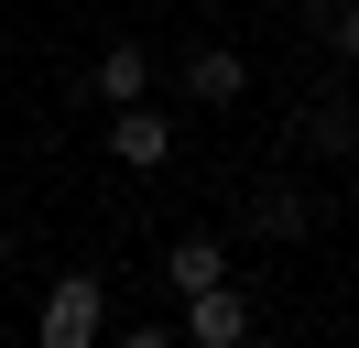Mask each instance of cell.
I'll return each instance as SVG.
<instances>
[{
	"label": "cell",
	"mask_w": 359,
	"mask_h": 348,
	"mask_svg": "<svg viewBox=\"0 0 359 348\" xmlns=\"http://www.w3.org/2000/svg\"><path fill=\"white\" fill-rule=\"evenodd\" d=\"M33 337H44V348H98V337H109V283H98V272H55L44 304H33Z\"/></svg>",
	"instance_id": "cell-1"
},
{
	"label": "cell",
	"mask_w": 359,
	"mask_h": 348,
	"mask_svg": "<svg viewBox=\"0 0 359 348\" xmlns=\"http://www.w3.org/2000/svg\"><path fill=\"white\" fill-rule=\"evenodd\" d=\"M240 229H250V239H272V250H294V239H316V229H327V185H294V174H272V185H250Z\"/></svg>",
	"instance_id": "cell-2"
},
{
	"label": "cell",
	"mask_w": 359,
	"mask_h": 348,
	"mask_svg": "<svg viewBox=\"0 0 359 348\" xmlns=\"http://www.w3.org/2000/svg\"><path fill=\"white\" fill-rule=\"evenodd\" d=\"M109 163H120V174H163V163H175V120H163L153 98L109 109Z\"/></svg>",
	"instance_id": "cell-3"
},
{
	"label": "cell",
	"mask_w": 359,
	"mask_h": 348,
	"mask_svg": "<svg viewBox=\"0 0 359 348\" xmlns=\"http://www.w3.org/2000/svg\"><path fill=\"white\" fill-rule=\"evenodd\" d=\"M88 98H98V109H131V98H153V44H142V33L98 44V65H88Z\"/></svg>",
	"instance_id": "cell-4"
},
{
	"label": "cell",
	"mask_w": 359,
	"mask_h": 348,
	"mask_svg": "<svg viewBox=\"0 0 359 348\" xmlns=\"http://www.w3.org/2000/svg\"><path fill=\"white\" fill-rule=\"evenodd\" d=\"M175 87H185L196 109H240V98H250V55H240V44H196Z\"/></svg>",
	"instance_id": "cell-5"
},
{
	"label": "cell",
	"mask_w": 359,
	"mask_h": 348,
	"mask_svg": "<svg viewBox=\"0 0 359 348\" xmlns=\"http://www.w3.org/2000/svg\"><path fill=\"white\" fill-rule=\"evenodd\" d=\"M218 272H229V239H218V229H185V239H163V261H153V283H163V294H207Z\"/></svg>",
	"instance_id": "cell-6"
},
{
	"label": "cell",
	"mask_w": 359,
	"mask_h": 348,
	"mask_svg": "<svg viewBox=\"0 0 359 348\" xmlns=\"http://www.w3.org/2000/svg\"><path fill=\"white\" fill-rule=\"evenodd\" d=\"M185 337H196V348H240L250 337V294H240V283H207V294H185Z\"/></svg>",
	"instance_id": "cell-7"
},
{
	"label": "cell",
	"mask_w": 359,
	"mask_h": 348,
	"mask_svg": "<svg viewBox=\"0 0 359 348\" xmlns=\"http://www.w3.org/2000/svg\"><path fill=\"white\" fill-rule=\"evenodd\" d=\"M294 142L327 152V163H348V152H359V98H337V87H327L316 109H294Z\"/></svg>",
	"instance_id": "cell-8"
},
{
	"label": "cell",
	"mask_w": 359,
	"mask_h": 348,
	"mask_svg": "<svg viewBox=\"0 0 359 348\" xmlns=\"http://www.w3.org/2000/svg\"><path fill=\"white\" fill-rule=\"evenodd\" d=\"M327 44H337V55L359 65V0H337V11H327Z\"/></svg>",
	"instance_id": "cell-9"
},
{
	"label": "cell",
	"mask_w": 359,
	"mask_h": 348,
	"mask_svg": "<svg viewBox=\"0 0 359 348\" xmlns=\"http://www.w3.org/2000/svg\"><path fill=\"white\" fill-rule=\"evenodd\" d=\"M11 250H22V239H11V218H0V272H11Z\"/></svg>",
	"instance_id": "cell-10"
},
{
	"label": "cell",
	"mask_w": 359,
	"mask_h": 348,
	"mask_svg": "<svg viewBox=\"0 0 359 348\" xmlns=\"http://www.w3.org/2000/svg\"><path fill=\"white\" fill-rule=\"evenodd\" d=\"M294 11H305V22H327V11H337V0H294Z\"/></svg>",
	"instance_id": "cell-11"
}]
</instances>
